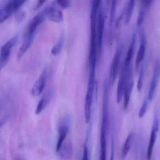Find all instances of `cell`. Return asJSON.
I'll use <instances>...</instances> for the list:
<instances>
[{
	"label": "cell",
	"instance_id": "1",
	"mask_svg": "<svg viewBox=\"0 0 160 160\" xmlns=\"http://www.w3.org/2000/svg\"><path fill=\"white\" fill-rule=\"evenodd\" d=\"M109 82L108 80H105L103 84L102 115L100 132V146L102 148H105L107 147V133L109 119Z\"/></svg>",
	"mask_w": 160,
	"mask_h": 160
},
{
	"label": "cell",
	"instance_id": "2",
	"mask_svg": "<svg viewBox=\"0 0 160 160\" xmlns=\"http://www.w3.org/2000/svg\"><path fill=\"white\" fill-rule=\"evenodd\" d=\"M47 8L41 12L36 15L28 25L24 36L23 43L31 46L34 40L36 32L40 25L43 22L46 17Z\"/></svg>",
	"mask_w": 160,
	"mask_h": 160
},
{
	"label": "cell",
	"instance_id": "3",
	"mask_svg": "<svg viewBox=\"0 0 160 160\" xmlns=\"http://www.w3.org/2000/svg\"><path fill=\"white\" fill-rule=\"evenodd\" d=\"M95 69H91L90 71L88 90L85 98V118L86 123H88L90 120L93 92L95 85Z\"/></svg>",
	"mask_w": 160,
	"mask_h": 160
},
{
	"label": "cell",
	"instance_id": "4",
	"mask_svg": "<svg viewBox=\"0 0 160 160\" xmlns=\"http://www.w3.org/2000/svg\"><path fill=\"white\" fill-rule=\"evenodd\" d=\"M27 1V0H10L0 12L1 23H2L8 19L14 13Z\"/></svg>",
	"mask_w": 160,
	"mask_h": 160
},
{
	"label": "cell",
	"instance_id": "5",
	"mask_svg": "<svg viewBox=\"0 0 160 160\" xmlns=\"http://www.w3.org/2000/svg\"><path fill=\"white\" fill-rule=\"evenodd\" d=\"M122 50H123V47L122 45L119 46L117 48L111 62L110 70H109V83L112 85H113L114 82L116 81L119 71Z\"/></svg>",
	"mask_w": 160,
	"mask_h": 160
},
{
	"label": "cell",
	"instance_id": "6",
	"mask_svg": "<svg viewBox=\"0 0 160 160\" xmlns=\"http://www.w3.org/2000/svg\"><path fill=\"white\" fill-rule=\"evenodd\" d=\"M18 40V36L16 35L7 41L1 48L0 55V67L1 70L5 67L9 61L11 52Z\"/></svg>",
	"mask_w": 160,
	"mask_h": 160
},
{
	"label": "cell",
	"instance_id": "7",
	"mask_svg": "<svg viewBox=\"0 0 160 160\" xmlns=\"http://www.w3.org/2000/svg\"><path fill=\"white\" fill-rule=\"evenodd\" d=\"M105 28V18L103 12L102 8H100L98 14L97 20V44L98 58L101 57L102 48L103 37Z\"/></svg>",
	"mask_w": 160,
	"mask_h": 160
},
{
	"label": "cell",
	"instance_id": "8",
	"mask_svg": "<svg viewBox=\"0 0 160 160\" xmlns=\"http://www.w3.org/2000/svg\"><path fill=\"white\" fill-rule=\"evenodd\" d=\"M133 78L132 65L131 64L127 70V76L125 83V88L123 93V107L126 110L130 102L131 94L133 88Z\"/></svg>",
	"mask_w": 160,
	"mask_h": 160
},
{
	"label": "cell",
	"instance_id": "9",
	"mask_svg": "<svg viewBox=\"0 0 160 160\" xmlns=\"http://www.w3.org/2000/svg\"><path fill=\"white\" fill-rule=\"evenodd\" d=\"M159 129V120L158 114H155L153 118V123L151 131L150 136L149 142L148 146V149L147 152V157L148 160H150L152 156L153 152V148L156 142L158 132Z\"/></svg>",
	"mask_w": 160,
	"mask_h": 160
},
{
	"label": "cell",
	"instance_id": "10",
	"mask_svg": "<svg viewBox=\"0 0 160 160\" xmlns=\"http://www.w3.org/2000/svg\"><path fill=\"white\" fill-rule=\"evenodd\" d=\"M160 77V59L157 60L155 62L153 75L151 81L147 97L150 102L152 101L155 93V90L158 85V81Z\"/></svg>",
	"mask_w": 160,
	"mask_h": 160
},
{
	"label": "cell",
	"instance_id": "11",
	"mask_svg": "<svg viewBox=\"0 0 160 160\" xmlns=\"http://www.w3.org/2000/svg\"><path fill=\"white\" fill-rule=\"evenodd\" d=\"M122 64L120 72L119 78L117 87L116 100L118 103H120L123 96L127 76V68Z\"/></svg>",
	"mask_w": 160,
	"mask_h": 160
},
{
	"label": "cell",
	"instance_id": "12",
	"mask_svg": "<svg viewBox=\"0 0 160 160\" xmlns=\"http://www.w3.org/2000/svg\"><path fill=\"white\" fill-rule=\"evenodd\" d=\"M47 73V69L46 68L42 72L32 88L31 93L32 96L37 97L42 92L45 86Z\"/></svg>",
	"mask_w": 160,
	"mask_h": 160
},
{
	"label": "cell",
	"instance_id": "13",
	"mask_svg": "<svg viewBox=\"0 0 160 160\" xmlns=\"http://www.w3.org/2000/svg\"><path fill=\"white\" fill-rule=\"evenodd\" d=\"M139 10L138 17L137 20V25L138 27L141 26L144 22L149 9L154 2V0H138Z\"/></svg>",
	"mask_w": 160,
	"mask_h": 160
},
{
	"label": "cell",
	"instance_id": "14",
	"mask_svg": "<svg viewBox=\"0 0 160 160\" xmlns=\"http://www.w3.org/2000/svg\"><path fill=\"white\" fill-rule=\"evenodd\" d=\"M146 50V38L144 32L140 34V42L139 48L138 50L135 60V70L139 71L140 64L143 61L145 58Z\"/></svg>",
	"mask_w": 160,
	"mask_h": 160
},
{
	"label": "cell",
	"instance_id": "15",
	"mask_svg": "<svg viewBox=\"0 0 160 160\" xmlns=\"http://www.w3.org/2000/svg\"><path fill=\"white\" fill-rule=\"evenodd\" d=\"M46 8V17L48 20L56 23H60L63 21V13L60 10L56 9L54 6Z\"/></svg>",
	"mask_w": 160,
	"mask_h": 160
},
{
	"label": "cell",
	"instance_id": "16",
	"mask_svg": "<svg viewBox=\"0 0 160 160\" xmlns=\"http://www.w3.org/2000/svg\"><path fill=\"white\" fill-rule=\"evenodd\" d=\"M69 131V126L67 124H62L59 127L58 138L56 147L57 152L59 151L62 146L63 144L64 140Z\"/></svg>",
	"mask_w": 160,
	"mask_h": 160
},
{
	"label": "cell",
	"instance_id": "17",
	"mask_svg": "<svg viewBox=\"0 0 160 160\" xmlns=\"http://www.w3.org/2000/svg\"><path fill=\"white\" fill-rule=\"evenodd\" d=\"M136 42V34L134 33L133 34L130 46L128 48L127 51L126 57L123 64L126 67H129L132 63V60L133 56L135 46Z\"/></svg>",
	"mask_w": 160,
	"mask_h": 160
},
{
	"label": "cell",
	"instance_id": "18",
	"mask_svg": "<svg viewBox=\"0 0 160 160\" xmlns=\"http://www.w3.org/2000/svg\"><path fill=\"white\" fill-rule=\"evenodd\" d=\"M59 156L63 159H69L72 155L73 150L71 142H66L64 145L62 144L60 149L58 152Z\"/></svg>",
	"mask_w": 160,
	"mask_h": 160
},
{
	"label": "cell",
	"instance_id": "19",
	"mask_svg": "<svg viewBox=\"0 0 160 160\" xmlns=\"http://www.w3.org/2000/svg\"><path fill=\"white\" fill-rule=\"evenodd\" d=\"M134 138V133L133 132H130L126 138L122 149L121 156L122 158H125L129 153V151L132 144Z\"/></svg>",
	"mask_w": 160,
	"mask_h": 160
},
{
	"label": "cell",
	"instance_id": "20",
	"mask_svg": "<svg viewBox=\"0 0 160 160\" xmlns=\"http://www.w3.org/2000/svg\"><path fill=\"white\" fill-rule=\"evenodd\" d=\"M50 98H51V94L50 93H47L45 95L41 98L35 109V112L36 115H39L45 108L46 107L49 103Z\"/></svg>",
	"mask_w": 160,
	"mask_h": 160
},
{
	"label": "cell",
	"instance_id": "21",
	"mask_svg": "<svg viewBox=\"0 0 160 160\" xmlns=\"http://www.w3.org/2000/svg\"><path fill=\"white\" fill-rule=\"evenodd\" d=\"M135 2L136 0H129L125 12V24H129L132 19L135 5Z\"/></svg>",
	"mask_w": 160,
	"mask_h": 160
},
{
	"label": "cell",
	"instance_id": "22",
	"mask_svg": "<svg viewBox=\"0 0 160 160\" xmlns=\"http://www.w3.org/2000/svg\"><path fill=\"white\" fill-rule=\"evenodd\" d=\"M63 42H64V36L63 34H62L56 44L51 49V52L52 55L57 56L60 53L63 47Z\"/></svg>",
	"mask_w": 160,
	"mask_h": 160
},
{
	"label": "cell",
	"instance_id": "23",
	"mask_svg": "<svg viewBox=\"0 0 160 160\" xmlns=\"http://www.w3.org/2000/svg\"><path fill=\"white\" fill-rule=\"evenodd\" d=\"M145 65L142 64V66L139 70V77H138V82L137 84L138 90L140 92L142 89L143 85V80H144V74H145Z\"/></svg>",
	"mask_w": 160,
	"mask_h": 160
},
{
	"label": "cell",
	"instance_id": "24",
	"mask_svg": "<svg viewBox=\"0 0 160 160\" xmlns=\"http://www.w3.org/2000/svg\"><path fill=\"white\" fill-rule=\"evenodd\" d=\"M150 102L149 99L146 97L145 100H144V102H143L142 106L141 107L140 109H139L138 117L140 118H143L146 114Z\"/></svg>",
	"mask_w": 160,
	"mask_h": 160
},
{
	"label": "cell",
	"instance_id": "25",
	"mask_svg": "<svg viewBox=\"0 0 160 160\" xmlns=\"http://www.w3.org/2000/svg\"><path fill=\"white\" fill-rule=\"evenodd\" d=\"M117 0H111V8H110V20L109 25L110 27L112 26L114 22L115 13H116V8L117 5Z\"/></svg>",
	"mask_w": 160,
	"mask_h": 160
},
{
	"label": "cell",
	"instance_id": "26",
	"mask_svg": "<svg viewBox=\"0 0 160 160\" xmlns=\"http://www.w3.org/2000/svg\"><path fill=\"white\" fill-rule=\"evenodd\" d=\"M71 0H56V3L62 9H68L71 6Z\"/></svg>",
	"mask_w": 160,
	"mask_h": 160
},
{
	"label": "cell",
	"instance_id": "27",
	"mask_svg": "<svg viewBox=\"0 0 160 160\" xmlns=\"http://www.w3.org/2000/svg\"><path fill=\"white\" fill-rule=\"evenodd\" d=\"M101 2L102 0H92L91 12L98 13L101 7Z\"/></svg>",
	"mask_w": 160,
	"mask_h": 160
},
{
	"label": "cell",
	"instance_id": "28",
	"mask_svg": "<svg viewBox=\"0 0 160 160\" xmlns=\"http://www.w3.org/2000/svg\"><path fill=\"white\" fill-rule=\"evenodd\" d=\"M87 141L85 142L84 145V151H83V159L84 160H87L88 159V143Z\"/></svg>",
	"mask_w": 160,
	"mask_h": 160
},
{
	"label": "cell",
	"instance_id": "29",
	"mask_svg": "<svg viewBox=\"0 0 160 160\" xmlns=\"http://www.w3.org/2000/svg\"><path fill=\"white\" fill-rule=\"evenodd\" d=\"M25 16H26V14H25V12H20L17 15V20L18 21V22H21L25 18Z\"/></svg>",
	"mask_w": 160,
	"mask_h": 160
},
{
	"label": "cell",
	"instance_id": "30",
	"mask_svg": "<svg viewBox=\"0 0 160 160\" xmlns=\"http://www.w3.org/2000/svg\"><path fill=\"white\" fill-rule=\"evenodd\" d=\"M46 1V0H37V2L36 4V7H35L36 9H39L40 7H42V6L44 4Z\"/></svg>",
	"mask_w": 160,
	"mask_h": 160
}]
</instances>
